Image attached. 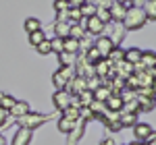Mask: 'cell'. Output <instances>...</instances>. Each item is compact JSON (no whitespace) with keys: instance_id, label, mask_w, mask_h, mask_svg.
Wrapping results in <instances>:
<instances>
[{"instance_id":"6da1fadb","label":"cell","mask_w":156,"mask_h":145,"mask_svg":"<svg viewBox=\"0 0 156 145\" xmlns=\"http://www.w3.org/2000/svg\"><path fill=\"white\" fill-rule=\"evenodd\" d=\"M146 12H144V6H131V8H127L125 12V19H123V29H127V31H135V29H142L146 25Z\"/></svg>"},{"instance_id":"7a4b0ae2","label":"cell","mask_w":156,"mask_h":145,"mask_svg":"<svg viewBox=\"0 0 156 145\" xmlns=\"http://www.w3.org/2000/svg\"><path fill=\"white\" fill-rule=\"evenodd\" d=\"M48 120V116L46 114H40V112H29V114H25V116H21L19 118V129H27V131H36L37 126H42L44 122Z\"/></svg>"},{"instance_id":"3957f363","label":"cell","mask_w":156,"mask_h":145,"mask_svg":"<svg viewBox=\"0 0 156 145\" xmlns=\"http://www.w3.org/2000/svg\"><path fill=\"white\" fill-rule=\"evenodd\" d=\"M133 135H135V141L137 143H148V145H154L156 143V135H154V129L146 122H137L133 126Z\"/></svg>"},{"instance_id":"277c9868","label":"cell","mask_w":156,"mask_h":145,"mask_svg":"<svg viewBox=\"0 0 156 145\" xmlns=\"http://www.w3.org/2000/svg\"><path fill=\"white\" fill-rule=\"evenodd\" d=\"M104 29H106V25L102 23L100 19H96V15H94V17H90V19H85V33L100 37L102 33H104Z\"/></svg>"},{"instance_id":"5b68a950","label":"cell","mask_w":156,"mask_h":145,"mask_svg":"<svg viewBox=\"0 0 156 145\" xmlns=\"http://www.w3.org/2000/svg\"><path fill=\"white\" fill-rule=\"evenodd\" d=\"M65 91L69 93V96H79V93H83L85 91V77H73L69 83L65 85Z\"/></svg>"},{"instance_id":"8992f818","label":"cell","mask_w":156,"mask_h":145,"mask_svg":"<svg viewBox=\"0 0 156 145\" xmlns=\"http://www.w3.org/2000/svg\"><path fill=\"white\" fill-rule=\"evenodd\" d=\"M94 48L98 50V54H100L102 58H108V54L115 50V44L108 39V35H100L96 42H94Z\"/></svg>"},{"instance_id":"52a82bcc","label":"cell","mask_w":156,"mask_h":145,"mask_svg":"<svg viewBox=\"0 0 156 145\" xmlns=\"http://www.w3.org/2000/svg\"><path fill=\"white\" fill-rule=\"evenodd\" d=\"M125 12H127V8L123 6V2H112L110 8H108V15H110V21L112 23H123Z\"/></svg>"},{"instance_id":"ba28073f","label":"cell","mask_w":156,"mask_h":145,"mask_svg":"<svg viewBox=\"0 0 156 145\" xmlns=\"http://www.w3.org/2000/svg\"><path fill=\"white\" fill-rule=\"evenodd\" d=\"M69 99H71V96H69L65 89H60V91H54V96H52V104H54V108H56V110L65 112V108H69Z\"/></svg>"},{"instance_id":"9c48e42d","label":"cell","mask_w":156,"mask_h":145,"mask_svg":"<svg viewBox=\"0 0 156 145\" xmlns=\"http://www.w3.org/2000/svg\"><path fill=\"white\" fill-rule=\"evenodd\" d=\"M121 112H110V110H106L104 114H102V118L100 120H104V124H106L108 129H112V131H119L121 129Z\"/></svg>"},{"instance_id":"30bf717a","label":"cell","mask_w":156,"mask_h":145,"mask_svg":"<svg viewBox=\"0 0 156 145\" xmlns=\"http://www.w3.org/2000/svg\"><path fill=\"white\" fill-rule=\"evenodd\" d=\"M29 112H31V106H29L27 102H23V99H21V102H15V106L9 110L11 118H17V120H19L21 116H25V114H29Z\"/></svg>"},{"instance_id":"8fae6325","label":"cell","mask_w":156,"mask_h":145,"mask_svg":"<svg viewBox=\"0 0 156 145\" xmlns=\"http://www.w3.org/2000/svg\"><path fill=\"white\" fill-rule=\"evenodd\" d=\"M31 137H34L31 131H27V129H19V131L15 133V137H12V143L11 145H29V143H31Z\"/></svg>"},{"instance_id":"7c38bea8","label":"cell","mask_w":156,"mask_h":145,"mask_svg":"<svg viewBox=\"0 0 156 145\" xmlns=\"http://www.w3.org/2000/svg\"><path fill=\"white\" fill-rule=\"evenodd\" d=\"M142 52H144V50H140V48H129V50H125L123 60L129 62L131 66H135V64H140V60H142Z\"/></svg>"},{"instance_id":"4fadbf2b","label":"cell","mask_w":156,"mask_h":145,"mask_svg":"<svg viewBox=\"0 0 156 145\" xmlns=\"http://www.w3.org/2000/svg\"><path fill=\"white\" fill-rule=\"evenodd\" d=\"M83 124H85V122L81 120V118L77 120L75 129L69 133V141H67V145H77V141H79V139H81V135H83Z\"/></svg>"},{"instance_id":"5bb4252c","label":"cell","mask_w":156,"mask_h":145,"mask_svg":"<svg viewBox=\"0 0 156 145\" xmlns=\"http://www.w3.org/2000/svg\"><path fill=\"white\" fill-rule=\"evenodd\" d=\"M104 104H106V110H110V112H121V108H123V99L117 93H110V97Z\"/></svg>"},{"instance_id":"9a60e30c","label":"cell","mask_w":156,"mask_h":145,"mask_svg":"<svg viewBox=\"0 0 156 145\" xmlns=\"http://www.w3.org/2000/svg\"><path fill=\"white\" fill-rule=\"evenodd\" d=\"M75 124H77V120H71V118H67V116H60L58 118V131L65 135H69L75 129Z\"/></svg>"},{"instance_id":"2e32d148","label":"cell","mask_w":156,"mask_h":145,"mask_svg":"<svg viewBox=\"0 0 156 145\" xmlns=\"http://www.w3.org/2000/svg\"><path fill=\"white\" fill-rule=\"evenodd\" d=\"M87 110L92 112V116H94V118H102V114L106 112V104H104V102H96V99H94V102L87 106Z\"/></svg>"},{"instance_id":"e0dca14e","label":"cell","mask_w":156,"mask_h":145,"mask_svg":"<svg viewBox=\"0 0 156 145\" xmlns=\"http://www.w3.org/2000/svg\"><path fill=\"white\" fill-rule=\"evenodd\" d=\"M69 31H71V23H54V37L67 39Z\"/></svg>"},{"instance_id":"ac0fdd59","label":"cell","mask_w":156,"mask_h":145,"mask_svg":"<svg viewBox=\"0 0 156 145\" xmlns=\"http://www.w3.org/2000/svg\"><path fill=\"white\" fill-rule=\"evenodd\" d=\"M121 129L123 126H135L137 124V114H129V112H121Z\"/></svg>"},{"instance_id":"d6986e66","label":"cell","mask_w":156,"mask_h":145,"mask_svg":"<svg viewBox=\"0 0 156 145\" xmlns=\"http://www.w3.org/2000/svg\"><path fill=\"white\" fill-rule=\"evenodd\" d=\"M75 60H77V54H69V52H60L58 54L60 66H75Z\"/></svg>"},{"instance_id":"ffe728a7","label":"cell","mask_w":156,"mask_h":145,"mask_svg":"<svg viewBox=\"0 0 156 145\" xmlns=\"http://www.w3.org/2000/svg\"><path fill=\"white\" fill-rule=\"evenodd\" d=\"M25 31H27V33H36V31H42V23L37 21L36 17H29V19H25Z\"/></svg>"},{"instance_id":"44dd1931","label":"cell","mask_w":156,"mask_h":145,"mask_svg":"<svg viewBox=\"0 0 156 145\" xmlns=\"http://www.w3.org/2000/svg\"><path fill=\"white\" fill-rule=\"evenodd\" d=\"M79 11H81V17H83V19H90V17H94V15H96L98 8H96V4H94V2H83Z\"/></svg>"},{"instance_id":"7402d4cb","label":"cell","mask_w":156,"mask_h":145,"mask_svg":"<svg viewBox=\"0 0 156 145\" xmlns=\"http://www.w3.org/2000/svg\"><path fill=\"white\" fill-rule=\"evenodd\" d=\"M15 102H17V99H15L12 96H9V93H0V108H2V110L9 112V110L15 106Z\"/></svg>"},{"instance_id":"603a6c76","label":"cell","mask_w":156,"mask_h":145,"mask_svg":"<svg viewBox=\"0 0 156 145\" xmlns=\"http://www.w3.org/2000/svg\"><path fill=\"white\" fill-rule=\"evenodd\" d=\"M62 52L79 54V42H77V39H71V37H67V39H65V50H62Z\"/></svg>"},{"instance_id":"cb8c5ba5","label":"cell","mask_w":156,"mask_h":145,"mask_svg":"<svg viewBox=\"0 0 156 145\" xmlns=\"http://www.w3.org/2000/svg\"><path fill=\"white\" fill-rule=\"evenodd\" d=\"M77 99H79V106H81V108H87V106L94 102V93L85 89L83 93H79V96H77Z\"/></svg>"},{"instance_id":"d4e9b609","label":"cell","mask_w":156,"mask_h":145,"mask_svg":"<svg viewBox=\"0 0 156 145\" xmlns=\"http://www.w3.org/2000/svg\"><path fill=\"white\" fill-rule=\"evenodd\" d=\"M56 72H58L60 77L65 79V83H69L73 77H77V75H75V69H73V66H60V69H58Z\"/></svg>"},{"instance_id":"484cf974","label":"cell","mask_w":156,"mask_h":145,"mask_svg":"<svg viewBox=\"0 0 156 145\" xmlns=\"http://www.w3.org/2000/svg\"><path fill=\"white\" fill-rule=\"evenodd\" d=\"M108 97H110V89L108 87H98L96 91H94V99L96 102H106Z\"/></svg>"},{"instance_id":"4316f807","label":"cell","mask_w":156,"mask_h":145,"mask_svg":"<svg viewBox=\"0 0 156 145\" xmlns=\"http://www.w3.org/2000/svg\"><path fill=\"white\" fill-rule=\"evenodd\" d=\"M50 50H52L54 54H60V52L65 50V39H60V37H52V39H50Z\"/></svg>"},{"instance_id":"83f0119b","label":"cell","mask_w":156,"mask_h":145,"mask_svg":"<svg viewBox=\"0 0 156 145\" xmlns=\"http://www.w3.org/2000/svg\"><path fill=\"white\" fill-rule=\"evenodd\" d=\"M144 12H146V19H148V21H154V19H156V2H154V0L146 2Z\"/></svg>"},{"instance_id":"f1b7e54d","label":"cell","mask_w":156,"mask_h":145,"mask_svg":"<svg viewBox=\"0 0 156 145\" xmlns=\"http://www.w3.org/2000/svg\"><path fill=\"white\" fill-rule=\"evenodd\" d=\"M123 56H125V50H121V48H115L112 52H110V54H108V58H106V60L110 62V64H112V62L117 64V62H121V60H123Z\"/></svg>"},{"instance_id":"f546056e","label":"cell","mask_w":156,"mask_h":145,"mask_svg":"<svg viewBox=\"0 0 156 145\" xmlns=\"http://www.w3.org/2000/svg\"><path fill=\"white\" fill-rule=\"evenodd\" d=\"M46 39V35H44V31H36V33H29V44L36 48V46H40L42 42Z\"/></svg>"},{"instance_id":"4dcf8cb0","label":"cell","mask_w":156,"mask_h":145,"mask_svg":"<svg viewBox=\"0 0 156 145\" xmlns=\"http://www.w3.org/2000/svg\"><path fill=\"white\" fill-rule=\"evenodd\" d=\"M36 50H37V54H44V56H46V54H52V50H50V39L46 37L40 46H36Z\"/></svg>"},{"instance_id":"1f68e13d","label":"cell","mask_w":156,"mask_h":145,"mask_svg":"<svg viewBox=\"0 0 156 145\" xmlns=\"http://www.w3.org/2000/svg\"><path fill=\"white\" fill-rule=\"evenodd\" d=\"M62 116H67V118H71V120H79V110L77 108H65V112H62Z\"/></svg>"},{"instance_id":"d6a6232c","label":"cell","mask_w":156,"mask_h":145,"mask_svg":"<svg viewBox=\"0 0 156 145\" xmlns=\"http://www.w3.org/2000/svg\"><path fill=\"white\" fill-rule=\"evenodd\" d=\"M52 83H54V87H56V91H60V89H65V79H62V77H60L58 72H54V75H52Z\"/></svg>"},{"instance_id":"836d02e7","label":"cell","mask_w":156,"mask_h":145,"mask_svg":"<svg viewBox=\"0 0 156 145\" xmlns=\"http://www.w3.org/2000/svg\"><path fill=\"white\" fill-rule=\"evenodd\" d=\"M54 11H56V12H67V11H69L67 0H56V2H54Z\"/></svg>"},{"instance_id":"e575fe53","label":"cell","mask_w":156,"mask_h":145,"mask_svg":"<svg viewBox=\"0 0 156 145\" xmlns=\"http://www.w3.org/2000/svg\"><path fill=\"white\" fill-rule=\"evenodd\" d=\"M9 120H11V114H9L6 110H2V108H0V126L9 124Z\"/></svg>"},{"instance_id":"d590c367","label":"cell","mask_w":156,"mask_h":145,"mask_svg":"<svg viewBox=\"0 0 156 145\" xmlns=\"http://www.w3.org/2000/svg\"><path fill=\"white\" fill-rule=\"evenodd\" d=\"M81 4H83V0H71V2H67L69 8H81Z\"/></svg>"},{"instance_id":"8d00e7d4","label":"cell","mask_w":156,"mask_h":145,"mask_svg":"<svg viewBox=\"0 0 156 145\" xmlns=\"http://www.w3.org/2000/svg\"><path fill=\"white\" fill-rule=\"evenodd\" d=\"M100 145H115V139H110V137H106V139H104V141H102Z\"/></svg>"},{"instance_id":"74e56055","label":"cell","mask_w":156,"mask_h":145,"mask_svg":"<svg viewBox=\"0 0 156 145\" xmlns=\"http://www.w3.org/2000/svg\"><path fill=\"white\" fill-rule=\"evenodd\" d=\"M127 145H140V143H137V141H133V143H127Z\"/></svg>"},{"instance_id":"f35d334b","label":"cell","mask_w":156,"mask_h":145,"mask_svg":"<svg viewBox=\"0 0 156 145\" xmlns=\"http://www.w3.org/2000/svg\"><path fill=\"white\" fill-rule=\"evenodd\" d=\"M140 145H148V143H140Z\"/></svg>"}]
</instances>
